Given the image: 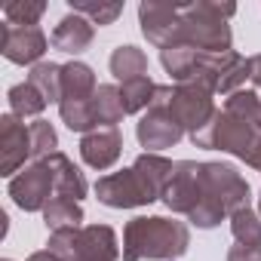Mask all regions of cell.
Listing matches in <instances>:
<instances>
[{"instance_id": "6", "label": "cell", "mask_w": 261, "mask_h": 261, "mask_svg": "<svg viewBox=\"0 0 261 261\" xmlns=\"http://www.w3.org/2000/svg\"><path fill=\"white\" fill-rule=\"evenodd\" d=\"M139 25L148 43H154L160 53L169 46H181V7L178 4L145 0L139 7Z\"/></svg>"}, {"instance_id": "19", "label": "cell", "mask_w": 261, "mask_h": 261, "mask_svg": "<svg viewBox=\"0 0 261 261\" xmlns=\"http://www.w3.org/2000/svg\"><path fill=\"white\" fill-rule=\"evenodd\" d=\"M92 111H95V123L98 129H117V123L126 117L123 98H120V86L114 83H101L92 95Z\"/></svg>"}, {"instance_id": "33", "label": "cell", "mask_w": 261, "mask_h": 261, "mask_svg": "<svg viewBox=\"0 0 261 261\" xmlns=\"http://www.w3.org/2000/svg\"><path fill=\"white\" fill-rule=\"evenodd\" d=\"M227 261H261V246L237 243V246L227 249Z\"/></svg>"}, {"instance_id": "2", "label": "cell", "mask_w": 261, "mask_h": 261, "mask_svg": "<svg viewBox=\"0 0 261 261\" xmlns=\"http://www.w3.org/2000/svg\"><path fill=\"white\" fill-rule=\"evenodd\" d=\"M163 203H166L169 212L185 215L197 227H215L227 218V212L206 191L203 163H194V160L175 163V172H172V178L166 185V194H163Z\"/></svg>"}, {"instance_id": "8", "label": "cell", "mask_w": 261, "mask_h": 261, "mask_svg": "<svg viewBox=\"0 0 261 261\" xmlns=\"http://www.w3.org/2000/svg\"><path fill=\"white\" fill-rule=\"evenodd\" d=\"M10 197L25 212H43L46 203L56 197L53 172L46 169V163H31L16 178H10Z\"/></svg>"}, {"instance_id": "36", "label": "cell", "mask_w": 261, "mask_h": 261, "mask_svg": "<svg viewBox=\"0 0 261 261\" xmlns=\"http://www.w3.org/2000/svg\"><path fill=\"white\" fill-rule=\"evenodd\" d=\"M28 261H62L59 255H53L49 249H43V252H34V255H28Z\"/></svg>"}, {"instance_id": "38", "label": "cell", "mask_w": 261, "mask_h": 261, "mask_svg": "<svg viewBox=\"0 0 261 261\" xmlns=\"http://www.w3.org/2000/svg\"><path fill=\"white\" fill-rule=\"evenodd\" d=\"M255 133L261 136V108H258V117H255Z\"/></svg>"}, {"instance_id": "31", "label": "cell", "mask_w": 261, "mask_h": 261, "mask_svg": "<svg viewBox=\"0 0 261 261\" xmlns=\"http://www.w3.org/2000/svg\"><path fill=\"white\" fill-rule=\"evenodd\" d=\"M28 129H31V154H34L37 163L53 157V154H59V136H56V129H53L49 120H34Z\"/></svg>"}, {"instance_id": "35", "label": "cell", "mask_w": 261, "mask_h": 261, "mask_svg": "<svg viewBox=\"0 0 261 261\" xmlns=\"http://www.w3.org/2000/svg\"><path fill=\"white\" fill-rule=\"evenodd\" d=\"M249 68H252V77H249V80H252V83H255V86L261 89V53L249 59Z\"/></svg>"}, {"instance_id": "25", "label": "cell", "mask_w": 261, "mask_h": 261, "mask_svg": "<svg viewBox=\"0 0 261 261\" xmlns=\"http://www.w3.org/2000/svg\"><path fill=\"white\" fill-rule=\"evenodd\" d=\"M252 77V68H249V59H243L240 53H224L221 56V77H218V92L221 95H233L240 92V86Z\"/></svg>"}, {"instance_id": "29", "label": "cell", "mask_w": 261, "mask_h": 261, "mask_svg": "<svg viewBox=\"0 0 261 261\" xmlns=\"http://www.w3.org/2000/svg\"><path fill=\"white\" fill-rule=\"evenodd\" d=\"M68 7L71 13H80L86 16L92 25H114L117 16L123 13V4H95V0H68Z\"/></svg>"}, {"instance_id": "3", "label": "cell", "mask_w": 261, "mask_h": 261, "mask_svg": "<svg viewBox=\"0 0 261 261\" xmlns=\"http://www.w3.org/2000/svg\"><path fill=\"white\" fill-rule=\"evenodd\" d=\"M230 16H237L233 4H215V0L181 4V46H191L203 56L230 53Z\"/></svg>"}, {"instance_id": "20", "label": "cell", "mask_w": 261, "mask_h": 261, "mask_svg": "<svg viewBox=\"0 0 261 261\" xmlns=\"http://www.w3.org/2000/svg\"><path fill=\"white\" fill-rule=\"evenodd\" d=\"M111 74L126 83V80H136V77H148V56L139 46H117L111 53Z\"/></svg>"}, {"instance_id": "24", "label": "cell", "mask_w": 261, "mask_h": 261, "mask_svg": "<svg viewBox=\"0 0 261 261\" xmlns=\"http://www.w3.org/2000/svg\"><path fill=\"white\" fill-rule=\"evenodd\" d=\"M59 114H62V123L71 129V133H92L98 129L95 123V111H92V98H65L59 105Z\"/></svg>"}, {"instance_id": "22", "label": "cell", "mask_w": 261, "mask_h": 261, "mask_svg": "<svg viewBox=\"0 0 261 261\" xmlns=\"http://www.w3.org/2000/svg\"><path fill=\"white\" fill-rule=\"evenodd\" d=\"M43 221L46 227L56 233V230H68V227H83V209L77 200H68V197H53L43 209Z\"/></svg>"}, {"instance_id": "37", "label": "cell", "mask_w": 261, "mask_h": 261, "mask_svg": "<svg viewBox=\"0 0 261 261\" xmlns=\"http://www.w3.org/2000/svg\"><path fill=\"white\" fill-rule=\"evenodd\" d=\"M71 261H105V258H92V255H74Z\"/></svg>"}, {"instance_id": "15", "label": "cell", "mask_w": 261, "mask_h": 261, "mask_svg": "<svg viewBox=\"0 0 261 261\" xmlns=\"http://www.w3.org/2000/svg\"><path fill=\"white\" fill-rule=\"evenodd\" d=\"M133 172H136V178L142 181L145 194H148L151 203H154V200H163L166 185H169V178H172V172H175V163L166 160V157H160V154H148V151H145V154L136 157Z\"/></svg>"}, {"instance_id": "9", "label": "cell", "mask_w": 261, "mask_h": 261, "mask_svg": "<svg viewBox=\"0 0 261 261\" xmlns=\"http://www.w3.org/2000/svg\"><path fill=\"white\" fill-rule=\"evenodd\" d=\"M212 95H215V92H209V89H203V86H197V83H178V86H175L169 108H172L175 120L185 126L188 136H194L197 129H203V126L218 114V108L212 105Z\"/></svg>"}, {"instance_id": "11", "label": "cell", "mask_w": 261, "mask_h": 261, "mask_svg": "<svg viewBox=\"0 0 261 261\" xmlns=\"http://www.w3.org/2000/svg\"><path fill=\"white\" fill-rule=\"evenodd\" d=\"M49 49V37L34 25V28H19V25H0V53L13 65H40L43 53Z\"/></svg>"}, {"instance_id": "14", "label": "cell", "mask_w": 261, "mask_h": 261, "mask_svg": "<svg viewBox=\"0 0 261 261\" xmlns=\"http://www.w3.org/2000/svg\"><path fill=\"white\" fill-rule=\"evenodd\" d=\"M92 40H95V25H92L86 16H80V13H68V16L56 25L53 37H49V43H53L59 53H68V56L86 53V49L92 46Z\"/></svg>"}, {"instance_id": "5", "label": "cell", "mask_w": 261, "mask_h": 261, "mask_svg": "<svg viewBox=\"0 0 261 261\" xmlns=\"http://www.w3.org/2000/svg\"><path fill=\"white\" fill-rule=\"evenodd\" d=\"M194 148H206V151H224V154H233L246 163V157L252 154L255 142H258V133L255 126L240 120V117H230L227 111H218L203 129L191 136Z\"/></svg>"}, {"instance_id": "7", "label": "cell", "mask_w": 261, "mask_h": 261, "mask_svg": "<svg viewBox=\"0 0 261 261\" xmlns=\"http://www.w3.org/2000/svg\"><path fill=\"white\" fill-rule=\"evenodd\" d=\"M203 181L209 197L227 212V218L237 209L249 206V185L230 163H203Z\"/></svg>"}, {"instance_id": "16", "label": "cell", "mask_w": 261, "mask_h": 261, "mask_svg": "<svg viewBox=\"0 0 261 261\" xmlns=\"http://www.w3.org/2000/svg\"><path fill=\"white\" fill-rule=\"evenodd\" d=\"M74 255H92V258H105V261H117L120 258V246H117V233L108 224H83L77 230L74 240ZM68 258V261H71Z\"/></svg>"}, {"instance_id": "12", "label": "cell", "mask_w": 261, "mask_h": 261, "mask_svg": "<svg viewBox=\"0 0 261 261\" xmlns=\"http://www.w3.org/2000/svg\"><path fill=\"white\" fill-rule=\"evenodd\" d=\"M95 197H98V203H105L111 209H136V206L151 203V197L145 194V188L136 178L133 166L120 169V172H111V175H101L95 181Z\"/></svg>"}, {"instance_id": "23", "label": "cell", "mask_w": 261, "mask_h": 261, "mask_svg": "<svg viewBox=\"0 0 261 261\" xmlns=\"http://www.w3.org/2000/svg\"><path fill=\"white\" fill-rule=\"evenodd\" d=\"M28 83L46 98V105H62V65L56 62H40L31 68Z\"/></svg>"}, {"instance_id": "17", "label": "cell", "mask_w": 261, "mask_h": 261, "mask_svg": "<svg viewBox=\"0 0 261 261\" xmlns=\"http://www.w3.org/2000/svg\"><path fill=\"white\" fill-rule=\"evenodd\" d=\"M40 163H46V169L53 172V185H56V197H68V200H83L86 197V191H89V185H86V178H83V172L59 151V154H53V157H46V160H40Z\"/></svg>"}, {"instance_id": "4", "label": "cell", "mask_w": 261, "mask_h": 261, "mask_svg": "<svg viewBox=\"0 0 261 261\" xmlns=\"http://www.w3.org/2000/svg\"><path fill=\"white\" fill-rule=\"evenodd\" d=\"M172 86H157L154 92V101L151 108L142 114L139 126H136V139L142 148H148V154H157V151H166V148H175L185 136V126L175 120L172 114Z\"/></svg>"}, {"instance_id": "39", "label": "cell", "mask_w": 261, "mask_h": 261, "mask_svg": "<svg viewBox=\"0 0 261 261\" xmlns=\"http://www.w3.org/2000/svg\"><path fill=\"white\" fill-rule=\"evenodd\" d=\"M258 215H261V197H258Z\"/></svg>"}, {"instance_id": "40", "label": "cell", "mask_w": 261, "mask_h": 261, "mask_svg": "<svg viewBox=\"0 0 261 261\" xmlns=\"http://www.w3.org/2000/svg\"><path fill=\"white\" fill-rule=\"evenodd\" d=\"M7 261H10V258H7Z\"/></svg>"}, {"instance_id": "18", "label": "cell", "mask_w": 261, "mask_h": 261, "mask_svg": "<svg viewBox=\"0 0 261 261\" xmlns=\"http://www.w3.org/2000/svg\"><path fill=\"white\" fill-rule=\"evenodd\" d=\"M98 89L95 83V71L86 62H68L62 65V101L65 98H92Z\"/></svg>"}, {"instance_id": "30", "label": "cell", "mask_w": 261, "mask_h": 261, "mask_svg": "<svg viewBox=\"0 0 261 261\" xmlns=\"http://www.w3.org/2000/svg\"><path fill=\"white\" fill-rule=\"evenodd\" d=\"M46 13L43 0H16V4H7L4 19L7 25H19V28H34Z\"/></svg>"}, {"instance_id": "27", "label": "cell", "mask_w": 261, "mask_h": 261, "mask_svg": "<svg viewBox=\"0 0 261 261\" xmlns=\"http://www.w3.org/2000/svg\"><path fill=\"white\" fill-rule=\"evenodd\" d=\"M154 92H157V83L151 77H136V80H126L120 86V98H123V108L126 114H142L151 108L154 101Z\"/></svg>"}, {"instance_id": "13", "label": "cell", "mask_w": 261, "mask_h": 261, "mask_svg": "<svg viewBox=\"0 0 261 261\" xmlns=\"http://www.w3.org/2000/svg\"><path fill=\"white\" fill-rule=\"evenodd\" d=\"M123 154V136L120 129H92L80 139V157L89 169H111Z\"/></svg>"}, {"instance_id": "32", "label": "cell", "mask_w": 261, "mask_h": 261, "mask_svg": "<svg viewBox=\"0 0 261 261\" xmlns=\"http://www.w3.org/2000/svg\"><path fill=\"white\" fill-rule=\"evenodd\" d=\"M258 108H261V101H258V95H255L252 89H240V92L227 95V101H224V111H227L230 117H240V120H246V123H252V126H255Z\"/></svg>"}, {"instance_id": "21", "label": "cell", "mask_w": 261, "mask_h": 261, "mask_svg": "<svg viewBox=\"0 0 261 261\" xmlns=\"http://www.w3.org/2000/svg\"><path fill=\"white\" fill-rule=\"evenodd\" d=\"M200 59H203V53H197V49H191V46H169V49L160 53V62H163L166 74L175 80V86H178V83H188V80L194 77Z\"/></svg>"}, {"instance_id": "28", "label": "cell", "mask_w": 261, "mask_h": 261, "mask_svg": "<svg viewBox=\"0 0 261 261\" xmlns=\"http://www.w3.org/2000/svg\"><path fill=\"white\" fill-rule=\"evenodd\" d=\"M230 233L237 243L246 246H261V215L252 206H243L230 215Z\"/></svg>"}, {"instance_id": "34", "label": "cell", "mask_w": 261, "mask_h": 261, "mask_svg": "<svg viewBox=\"0 0 261 261\" xmlns=\"http://www.w3.org/2000/svg\"><path fill=\"white\" fill-rule=\"evenodd\" d=\"M246 166H252V169H258V172H261V136H258V142H255L252 154L246 157Z\"/></svg>"}, {"instance_id": "1", "label": "cell", "mask_w": 261, "mask_h": 261, "mask_svg": "<svg viewBox=\"0 0 261 261\" xmlns=\"http://www.w3.org/2000/svg\"><path fill=\"white\" fill-rule=\"evenodd\" d=\"M191 230L178 218L151 215L123 227V261H175L188 252Z\"/></svg>"}, {"instance_id": "10", "label": "cell", "mask_w": 261, "mask_h": 261, "mask_svg": "<svg viewBox=\"0 0 261 261\" xmlns=\"http://www.w3.org/2000/svg\"><path fill=\"white\" fill-rule=\"evenodd\" d=\"M31 154V129L16 114L0 117V175L16 178V172L25 169V160Z\"/></svg>"}, {"instance_id": "26", "label": "cell", "mask_w": 261, "mask_h": 261, "mask_svg": "<svg viewBox=\"0 0 261 261\" xmlns=\"http://www.w3.org/2000/svg\"><path fill=\"white\" fill-rule=\"evenodd\" d=\"M7 98H10V114H16V117H37L40 120V114H43V108H46V98L25 80V83H16L10 92H7Z\"/></svg>"}]
</instances>
